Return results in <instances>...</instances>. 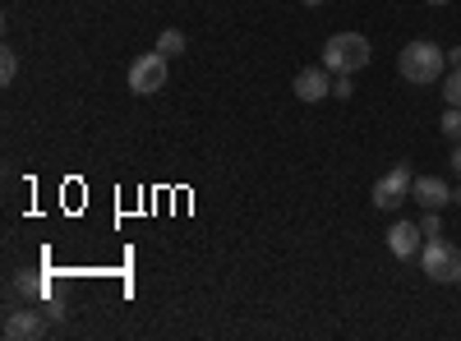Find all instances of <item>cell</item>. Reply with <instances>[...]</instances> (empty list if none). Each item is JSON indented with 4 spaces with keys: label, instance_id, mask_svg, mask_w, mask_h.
I'll return each mask as SVG.
<instances>
[{
    "label": "cell",
    "instance_id": "6",
    "mask_svg": "<svg viewBox=\"0 0 461 341\" xmlns=\"http://www.w3.org/2000/svg\"><path fill=\"white\" fill-rule=\"evenodd\" d=\"M388 249H393L397 258H415L420 249H425V231H420V221H393Z\"/></svg>",
    "mask_w": 461,
    "mask_h": 341
},
{
    "label": "cell",
    "instance_id": "16",
    "mask_svg": "<svg viewBox=\"0 0 461 341\" xmlns=\"http://www.w3.org/2000/svg\"><path fill=\"white\" fill-rule=\"evenodd\" d=\"M351 93H356V84H351V74H337V79H332V97H341V102H346V97H351Z\"/></svg>",
    "mask_w": 461,
    "mask_h": 341
},
{
    "label": "cell",
    "instance_id": "21",
    "mask_svg": "<svg viewBox=\"0 0 461 341\" xmlns=\"http://www.w3.org/2000/svg\"><path fill=\"white\" fill-rule=\"evenodd\" d=\"M425 5H447V0H425Z\"/></svg>",
    "mask_w": 461,
    "mask_h": 341
},
{
    "label": "cell",
    "instance_id": "2",
    "mask_svg": "<svg viewBox=\"0 0 461 341\" xmlns=\"http://www.w3.org/2000/svg\"><path fill=\"white\" fill-rule=\"evenodd\" d=\"M369 56H374V47H369L365 32H332L328 42H323L328 74H356V69L369 65Z\"/></svg>",
    "mask_w": 461,
    "mask_h": 341
},
{
    "label": "cell",
    "instance_id": "5",
    "mask_svg": "<svg viewBox=\"0 0 461 341\" xmlns=\"http://www.w3.org/2000/svg\"><path fill=\"white\" fill-rule=\"evenodd\" d=\"M291 88H295V97H300V102H323V97L332 93V79H328V65H310V69H300Z\"/></svg>",
    "mask_w": 461,
    "mask_h": 341
},
{
    "label": "cell",
    "instance_id": "11",
    "mask_svg": "<svg viewBox=\"0 0 461 341\" xmlns=\"http://www.w3.org/2000/svg\"><path fill=\"white\" fill-rule=\"evenodd\" d=\"M438 130H443V134H447L452 143H461V106H447V111H443Z\"/></svg>",
    "mask_w": 461,
    "mask_h": 341
},
{
    "label": "cell",
    "instance_id": "8",
    "mask_svg": "<svg viewBox=\"0 0 461 341\" xmlns=\"http://www.w3.org/2000/svg\"><path fill=\"white\" fill-rule=\"evenodd\" d=\"M411 199L425 203V208H447V203H452V189H447V180H438V175H415Z\"/></svg>",
    "mask_w": 461,
    "mask_h": 341
},
{
    "label": "cell",
    "instance_id": "18",
    "mask_svg": "<svg viewBox=\"0 0 461 341\" xmlns=\"http://www.w3.org/2000/svg\"><path fill=\"white\" fill-rule=\"evenodd\" d=\"M447 69H461V47H452V51H447Z\"/></svg>",
    "mask_w": 461,
    "mask_h": 341
},
{
    "label": "cell",
    "instance_id": "12",
    "mask_svg": "<svg viewBox=\"0 0 461 341\" xmlns=\"http://www.w3.org/2000/svg\"><path fill=\"white\" fill-rule=\"evenodd\" d=\"M14 74H19V51L5 47V51H0V84L10 88V84H14Z\"/></svg>",
    "mask_w": 461,
    "mask_h": 341
},
{
    "label": "cell",
    "instance_id": "14",
    "mask_svg": "<svg viewBox=\"0 0 461 341\" xmlns=\"http://www.w3.org/2000/svg\"><path fill=\"white\" fill-rule=\"evenodd\" d=\"M443 97H447V106H461V69H452L443 79Z\"/></svg>",
    "mask_w": 461,
    "mask_h": 341
},
{
    "label": "cell",
    "instance_id": "7",
    "mask_svg": "<svg viewBox=\"0 0 461 341\" xmlns=\"http://www.w3.org/2000/svg\"><path fill=\"white\" fill-rule=\"evenodd\" d=\"M0 332H5L10 341H32V337L47 332V323H42V314H37V310H10V314H5V328H0Z\"/></svg>",
    "mask_w": 461,
    "mask_h": 341
},
{
    "label": "cell",
    "instance_id": "9",
    "mask_svg": "<svg viewBox=\"0 0 461 341\" xmlns=\"http://www.w3.org/2000/svg\"><path fill=\"white\" fill-rule=\"evenodd\" d=\"M369 199H374V208H383V212H397V203H406V194H402V189H393L388 180H378Z\"/></svg>",
    "mask_w": 461,
    "mask_h": 341
},
{
    "label": "cell",
    "instance_id": "15",
    "mask_svg": "<svg viewBox=\"0 0 461 341\" xmlns=\"http://www.w3.org/2000/svg\"><path fill=\"white\" fill-rule=\"evenodd\" d=\"M14 291H19V295H28V300H37V295H42V282L28 277V273H19V277H14Z\"/></svg>",
    "mask_w": 461,
    "mask_h": 341
},
{
    "label": "cell",
    "instance_id": "4",
    "mask_svg": "<svg viewBox=\"0 0 461 341\" xmlns=\"http://www.w3.org/2000/svg\"><path fill=\"white\" fill-rule=\"evenodd\" d=\"M130 88H134L139 97H148V93L167 88V56H162V51H148V56H139V60L130 65Z\"/></svg>",
    "mask_w": 461,
    "mask_h": 341
},
{
    "label": "cell",
    "instance_id": "19",
    "mask_svg": "<svg viewBox=\"0 0 461 341\" xmlns=\"http://www.w3.org/2000/svg\"><path fill=\"white\" fill-rule=\"evenodd\" d=\"M452 171H456V175H461V143H456V148H452Z\"/></svg>",
    "mask_w": 461,
    "mask_h": 341
},
{
    "label": "cell",
    "instance_id": "20",
    "mask_svg": "<svg viewBox=\"0 0 461 341\" xmlns=\"http://www.w3.org/2000/svg\"><path fill=\"white\" fill-rule=\"evenodd\" d=\"M452 203H461V184H456V189H452Z\"/></svg>",
    "mask_w": 461,
    "mask_h": 341
},
{
    "label": "cell",
    "instance_id": "3",
    "mask_svg": "<svg viewBox=\"0 0 461 341\" xmlns=\"http://www.w3.org/2000/svg\"><path fill=\"white\" fill-rule=\"evenodd\" d=\"M420 263H425V273H429V282H438V286H456L461 282V249L452 245V240H425V249H420Z\"/></svg>",
    "mask_w": 461,
    "mask_h": 341
},
{
    "label": "cell",
    "instance_id": "22",
    "mask_svg": "<svg viewBox=\"0 0 461 341\" xmlns=\"http://www.w3.org/2000/svg\"><path fill=\"white\" fill-rule=\"evenodd\" d=\"M304 5H323V0H304Z\"/></svg>",
    "mask_w": 461,
    "mask_h": 341
},
{
    "label": "cell",
    "instance_id": "10",
    "mask_svg": "<svg viewBox=\"0 0 461 341\" xmlns=\"http://www.w3.org/2000/svg\"><path fill=\"white\" fill-rule=\"evenodd\" d=\"M158 51H162L167 60H171V56H180V51H185V32H180V28H167V32L158 37Z\"/></svg>",
    "mask_w": 461,
    "mask_h": 341
},
{
    "label": "cell",
    "instance_id": "1",
    "mask_svg": "<svg viewBox=\"0 0 461 341\" xmlns=\"http://www.w3.org/2000/svg\"><path fill=\"white\" fill-rule=\"evenodd\" d=\"M443 69H447V47L425 42V37H420V42H406L402 56H397V74H402L406 84H420V88L438 84Z\"/></svg>",
    "mask_w": 461,
    "mask_h": 341
},
{
    "label": "cell",
    "instance_id": "17",
    "mask_svg": "<svg viewBox=\"0 0 461 341\" xmlns=\"http://www.w3.org/2000/svg\"><path fill=\"white\" fill-rule=\"evenodd\" d=\"M47 319H51V323H65V319H69V310H60V305H47Z\"/></svg>",
    "mask_w": 461,
    "mask_h": 341
},
{
    "label": "cell",
    "instance_id": "13",
    "mask_svg": "<svg viewBox=\"0 0 461 341\" xmlns=\"http://www.w3.org/2000/svg\"><path fill=\"white\" fill-rule=\"evenodd\" d=\"M420 231H425V240L443 236V217H438V208H425V217H420Z\"/></svg>",
    "mask_w": 461,
    "mask_h": 341
}]
</instances>
